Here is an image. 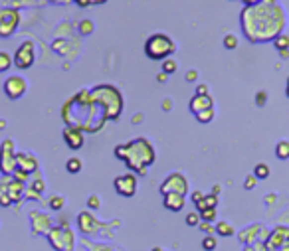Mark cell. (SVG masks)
<instances>
[{
    "label": "cell",
    "instance_id": "cell-1",
    "mask_svg": "<svg viewBox=\"0 0 289 251\" xmlns=\"http://www.w3.org/2000/svg\"><path fill=\"white\" fill-rule=\"evenodd\" d=\"M240 22L250 42L264 44L284 34L286 12L278 4V0H262L254 6H246L240 14Z\"/></svg>",
    "mask_w": 289,
    "mask_h": 251
},
{
    "label": "cell",
    "instance_id": "cell-2",
    "mask_svg": "<svg viewBox=\"0 0 289 251\" xmlns=\"http://www.w3.org/2000/svg\"><path fill=\"white\" fill-rule=\"evenodd\" d=\"M115 156L119 160H123L133 174H139V176H146L148 166H152V162L156 160L154 147L144 137H137L129 143L117 145L115 147Z\"/></svg>",
    "mask_w": 289,
    "mask_h": 251
},
{
    "label": "cell",
    "instance_id": "cell-3",
    "mask_svg": "<svg viewBox=\"0 0 289 251\" xmlns=\"http://www.w3.org/2000/svg\"><path fill=\"white\" fill-rule=\"evenodd\" d=\"M89 93H91V99L103 109L105 121H117V119L121 117V111H123V97H121V93H119L117 87L103 83V85L93 87Z\"/></svg>",
    "mask_w": 289,
    "mask_h": 251
},
{
    "label": "cell",
    "instance_id": "cell-4",
    "mask_svg": "<svg viewBox=\"0 0 289 251\" xmlns=\"http://www.w3.org/2000/svg\"><path fill=\"white\" fill-rule=\"evenodd\" d=\"M176 51V44L172 38H168L166 34H152L146 42H144V53L150 59H166L168 55H172Z\"/></svg>",
    "mask_w": 289,
    "mask_h": 251
},
{
    "label": "cell",
    "instance_id": "cell-5",
    "mask_svg": "<svg viewBox=\"0 0 289 251\" xmlns=\"http://www.w3.org/2000/svg\"><path fill=\"white\" fill-rule=\"evenodd\" d=\"M46 240L52 246V250L56 251H73L75 250V244H77V238H75V234H73L72 228H60L56 224L48 232Z\"/></svg>",
    "mask_w": 289,
    "mask_h": 251
},
{
    "label": "cell",
    "instance_id": "cell-6",
    "mask_svg": "<svg viewBox=\"0 0 289 251\" xmlns=\"http://www.w3.org/2000/svg\"><path fill=\"white\" fill-rule=\"evenodd\" d=\"M77 228L85 238H97L101 234H111L107 230L113 228V222L111 224H101L91 212H79L77 214Z\"/></svg>",
    "mask_w": 289,
    "mask_h": 251
},
{
    "label": "cell",
    "instance_id": "cell-7",
    "mask_svg": "<svg viewBox=\"0 0 289 251\" xmlns=\"http://www.w3.org/2000/svg\"><path fill=\"white\" fill-rule=\"evenodd\" d=\"M190 190V184H188V178L182 174V172H170L162 184H160V194H180V196H186Z\"/></svg>",
    "mask_w": 289,
    "mask_h": 251
},
{
    "label": "cell",
    "instance_id": "cell-8",
    "mask_svg": "<svg viewBox=\"0 0 289 251\" xmlns=\"http://www.w3.org/2000/svg\"><path fill=\"white\" fill-rule=\"evenodd\" d=\"M16 170V145L12 139H4L0 145V172L2 176H12Z\"/></svg>",
    "mask_w": 289,
    "mask_h": 251
},
{
    "label": "cell",
    "instance_id": "cell-9",
    "mask_svg": "<svg viewBox=\"0 0 289 251\" xmlns=\"http://www.w3.org/2000/svg\"><path fill=\"white\" fill-rule=\"evenodd\" d=\"M266 251H289V228L288 226H276L270 234V238L264 242Z\"/></svg>",
    "mask_w": 289,
    "mask_h": 251
},
{
    "label": "cell",
    "instance_id": "cell-10",
    "mask_svg": "<svg viewBox=\"0 0 289 251\" xmlns=\"http://www.w3.org/2000/svg\"><path fill=\"white\" fill-rule=\"evenodd\" d=\"M113 188L119 196L123 198H133L137 194V188H139V180H137V174L133 172H125V174H119L115 180H113Z\"/></svg>",
    "mask_w": 289,
    "mask_h": 251
},
{
    "label": "cell",
    "instance_id": "cell-11",
    "mask_svg": "<svg viewBox=\"0 0 289 251\" xmlns=\"http://www.w3.org/2000/svg\"><path fill=\"white\" fill-rule=\"evenodd\" d=\"M14 65L18 69H28L34 65V59H36V46L34 42H24L18 46V50L14 51Z\"/></svg>",
    "mask_w": 289,
    "mask_h": 251
},
{
    "label": "cell",
    "instance_id": "cell-12",
    "mask_svg": "<svg viewBox=\"0 0 289 251\" xmlns=\"http://www.w3.org/2000/svg\"><path fill=\"white\" fill-rule=\"evenodd\" d=\"M20 22V12L12 8H2L0 10V36L8 38L16 32V26Z\"/></svg>",
    "mask_w": 289,
    "mask_h": 251
},
{
    "label": "cell",
    "instance_id": "cell-13",
    "mask_svg": "<svg viewBox=\"0 0 289 251\" xmlns=\"http://www.w3.org/2000/svg\"><path fill=\"white\" fill-rule=\"evenodd\" d=\"M52 228H54V222L46 212L36 210L30 214V230L34 236H48V232Z\"/></svg>",
    "mask_w": 289,
    "mask_h": 251
},
{
    "label": "cell",
    "instance_id": "cell-14",
    "mask_svg": "<svg viewBox=\"0 0 289 251\" xmlns=\"http://www.w3.org/2000/svg\"><path fill=\"white\" fill-rule=\"evenodd\" d=\"M26 91H28V81H26L22 75H10V77L4 81V93H6L10 99H20Z\"/></svg>",
    "mask_w": 289,
    "mask_h": 251
},
{
    "label": "cell",
    "instance_id": "cell-15",
    "mask_svg": "<svg viewBox=\"0 0 289 251\" xmlns=\"http://www.w3.org/2000/svg\"><path fill=\"white\" fill-rule=\"evenodd\" d=\"M40 168L38 158L32 152H16V170H22L28 176H34Z\"/></svg>",
    "mask_w": 289,
    "mask_h": 251
},
{
    "label": "cell",
    "instance_id": "cell-16",
    "mask_svg": "<svg viewBox=\"0 0 289 251\" xmlns=\"http://www.w3.org/2000/svg\"><path fill=\"white\" fill-rule=\"evenodd\" d=\"M262 228H264L262 224H250V226L242 228V230H240V234H236V236H238L240 244H244V246H254L256 242H260Z\"/></svg>",
    "mask_w": 289,
    "mask_h": 251
},
{
    "label": "cell",
    "instance_id": "cell-17",
    "mask_svg": "<svg viewBox=\"0 0 289 251\" xmlns=\"http://www.w3.org/2000/svg\"><path fill=\"white\" fill-rule=\"evenodd\" d=\"M64 141H66V145H68L72 151H79V149L85 145L83 131H81V129H75V127H66V129H64Z\"/></svg>",
    "mask_w": 289,
    "mask_h": 251
},
{
    "label": "cell",
    "instance_id": "cell-18",
    "mask_svg": "<svg viewBox=\"0 0 289 251\" xmlns=\"http://www.w3.org/2000/svg\"><path fill=\"white\" fill-rule=\"evenodd\" d=\"M24 192H26V184H24V182H18L14 176H10V182H8V194H10L12 206H16V208L22 206Z\"/></svg>",
    "mask_w": 289,
    "mask_h": 251
},
{
    "label": "cell",
    "instance_id": "cell-19",
    "mask_svg": "<svg viewBox=\"0 0 289 251\" xmlns=\"http://www.w3.org/2000/svg\"><path fill=\"white\" fill-rule=\"evenodd\" d=\"M162 204L166 210L170 212H182L184 206H186V196H180V194H164L162 196Z\"/></svg>",
    "mask_w": 289,
    "mask_h": 251
},
{
    "label": "cell",
    "instance_id": "cell-20",
    "mask_svg": "<svg viewBox=\"0 0 289 251\" xmlns=\"http://www.w3.org/2000/svg\"><path fill=\"white\" fill-rule=\"evenodd\" d=\"M188 107H190V111L196 115V113H200V111L212 109V107H214V99H212L210 95H194V97L190 99Z\"/></svg>",
    "mask_w": 289,
    "mask_h": 251
},
{
    "label": "cell",
    "instance_id": "cell-21",
    "mask_svg": "<svg viewBox=\"0 0 289 251\" xmlns=\"http://www.w3.org/2000/svg\"><path fill=\"white\" fill-rule=\"evenodd\" d=\"M8 182H10V176H2L0 178V206L2 208H10L12 206V200H10V194H8Z\"/></svg>",
    "mask_w": 289,
    "mask_h": 251
},
{
    "label": "cell",
    "instance_id": "cell-22",
    "mask_svg": "<svg viewBox=\"0 0 289 251\" xmlns=\"http://www.w3.org/2000/svg\"><path fill=\"white\" fill-rule=\"evenodd\" d=\"M194 206H196V212H198V214L204 212V210H208V208H214V210H216V206H218V196H214V194H204V198H202L200 202H196Z\"/></svg>",
    "mask_w": 289,
    "mask_h": 251
},
{
    "label": "cell",
    "instance_id": "cell-23",
    "mask_svg": "<svg viewBox=\"0 0 289 251\" xmlns=\"http://www.w3.org/2000/svg\"><path fill=\"white\" fill-rule=\"evenodd\" d=\"M216 234L222 238H232V236H236V228L230 222L220 220V222H216Z\"/></svg>",
    "mask_w": 289,
    "mask_h": 251
},
{
    "label": "cell",
    "instance_id": "cell-24",
    "mask_svg": "<svg viewBox=\"0 0 289 251\" xmlns=\"http://www.w3.org/2000/svg\"><path fill=\"white\" fill-rule=\"evenodd\" d=\"M276 156L280 160H289V141L288 139H282L278 145H276Z\"/></svg>",
    "mask_w": 289,
    "mask_h": 251
},
{
    "label": "cell",
    "instance_id": "cell-25",
    "mask_svg": "<svg viewBox=\"0 0 289 251\" xmlns=\"http://www.w3.org/2000/svg\"><path fill=\"white\" fill-rule=\"evenodd\" d=\"M46 204L50 206V210L60 212V210H64V208H66V198H64V196H60V194H54V196H50V200H48Z\"/></svg>",
    "mask_w": 289,
    "mask_h": 251
},
{
    "label": "cell",
    "instance_id": "cell-26",
    "mask_svg": "<svg viewBox=\"0 0 289 251\" xmlns=\"http://www.w3.org/2000/svg\"><path fill=\"white\" fill-rule=\"evenodd\" d=\"M194 117H196V121H198V123H202V125H206V123H212V121H214V117H216V109L212 107V109L200 111V113H196Z\"/></svg>",
    "mask_w": 289,
    "mask_h": 251
},
{
    "label": "cell",
    "instance_id": "cell-27",
    "mask_svg": "<svg viewBox=\"0 0 289 251\" xmlns=\"http://www.w3.org/2000/svg\"><path fill=\"white\" fill-rule=\"evenodd\" d=\"M258 180H266L270 174H272V170H270V166L266 164V162H260V164H256L254 166V172H252Z\"/></svg>",
    "mask_w": 289,
    "mask_h": 251
},
{
    "label": "cell",
    "instance_id": "cell-28",
    "mask_svg": "<svg viewBox=\"0 0 289 251\" xmlns=\"http://www.w3.org/2000/svg\"><path fill=\"white\" fill-rule=\"evenodd\" d=\"M81 168H83V162H81V158H77V156H72V158L66 162V170H68L70 174H77Z\"/></svg>",
    "mask_w": 289,
    "mask_h": 251
},
{
    "label": "cell",
    "instance_id": "cell-29",
    "mask_svg": "<svg viewBox=\"0 0 289 251\" xmlns=\"http://www.w3.org/2000/svg\"><path fill=\"white\" fill-rule=\"evenodd\" d=\"M12 65H14V59H12V55H10L8 51L0 50V73L8 71V69H10Z\"/></svg>",
    "mask_w": 289,
    "mask_h": 251
},
{
    "label": "cell",
    "instance_id": "cell-30",
    "mask_svg": "<svg viewBox=\"0 0 289 251\" xmlns=\"http://www.w3.org/2000/svg\"><path fill=\"white\" fill-rule=\"evenodd\" d=\"M30 188H32V190H36L38 194H44V190H46V182H44V178L40 176V172H36V174H34Z\"/></svg>",
    "mask_w": 289,
    "mask_h": 251
},
{
    "label": "cell",
    "instance_id": "cell-31",
    "mask_svg": "<svg viewBox=\"0 0 289 251\" xmlns=\"http://www.w3.org/2000/svg\"><path fill=\"white\" fill-rule=\"evenodd\" d=\"M274 46H276L280 51L289 50V36H288V34H280V36L274 40Z\"/></svg>",
    "mask_w": 289,
    "mask_h": 251
},
{
    "label": "cell",
    "instance_id": "cell-32",
    "mask_svg": "<svg viewBox=\"0 0 289 251\" xmlns=\"http://www.w3.org/2000/svg\"><path fill=\"white\" fill-rule=\"evenodd\" d=\"M216 246H218L216 236H204V240H202V250L204 251H214L216 250Z\"/></svg>",
    "mask_w": 289,
    "mask_h": 251
},
{
    "label": "cell",
    "instance_id": "cell-33",
    "mask_svg": "<svg viewBox=\"0 0 289 251\" xmlns=\"http://www.w3.org/2000/svg\"><path fill=\"white\" fill-rule=\"evenodd\" d=\"M176 69H178V63H176V59H164V61H162V73L170 75V73H174Z\"/></svg>",
    "mask_w": 289,
    "mask_h": 251
},
{
    "label": "cell",
    "instance_id": "cell-34",
    "mask_svg": "<svg viewBox=\"0 0 289 251\" xmlns=\"http://www.w3.org/2000/svg\"><path fill=\"white\" fill-rule=\"evenodd\" d=\"M200 222H202V218H200L198 212H190V214H186V226H190V228H198Z\"/></svg>",
    "mask_w": 289,
    "mask_h": 251
},
{
    "label": "cell",
    "instance_id": "cell-35",
    "mask_svg": "<svg viewBox=\"0 0 289 251\" xmlns=\"http://www.w3.org/2000/svg\"><path fill=\"white\" fill-rule=\"evenodd\" d=\"M200 218H202V222H210V224H214V222H216V210H214V208H208V210L200 212Z\"/></svg>",
    "mask_w": 289,
    "mask_h": 251
},
{
    "label": "cell",
    "instance_id": "cell-36",
    "mask_svg": "<svg viewBox=\"0 0 289 251\" xmlns=\"http://www.w3.org/2000/svg\"><path fill=\"white\" fill-rule=\"evenodd\" d=\"M198 230H200L202 234H206V236H214V234H216V226L210 224V222H200Z\"/></svg>",
    "mask_w": 289,
    "mask_h": 251
},
{
    "label": "cell",
    "instance_id": "cell-37",
    "mask_svg": "<svg viewBox=\"0 0 289 251\" xmlns=\"http://www.w3.org/2000/svg\"><path fill=\"white\" fill-rule=\"evenodd\" d=\"M87 208H89V210H99V208H101V198H99L97 194H91V196L87 198Z\"/></svg>",
    "mask_w": 289,
    "mask_h": 251
},
{
    "label": "cell",
    "instance_id": "cell-38",
    "mask_svg": "<svg viewBox=\"0 0 289 251\" xmlns=\"http://www.w3.org/2000/svg\"><path fill=\"white\" fill-rule=\"evenodd\" d=\"M236 46H238V38H236L234 34H226V36H224V48L234 50Z\"/></svg>",
    "mask_w": 289,
    "mask_h": 251
},
{
    "label": "cell",
    "instance_id": "cell-39",
    "mask_svg": "<svg viewBox=\"0 0 289 251\" xmlns=\"http://www.w3.org/2000/svg\"><path fill=\"white\" fill-rule=\"evenodd\" d=\"M79 32L85 34V36L91 34V32H93V22H91V20H81V22H79Z\"/></svg>",
    "mask_w": 289,
    "mask_h": 251
},
{
    "label": "cell",
    "instance_id": "cell-40",
    "mask_svg": "<svg viewBox=\"0 0 289 251\" xmlns=\"http://www.w3.org/2000/svg\"><path fill=\"white\" fill-rule=\"evenodd\" d=\"M256 184H258V178H256L254 174H250V176L244 180V188H246V190H254Z\"/></svg>",
    "mask_w": 289,
    "mask_h": 251
},
{
    "label": "cell",
    "instance_id": "cell-41",
    "mask_svg": "<svg viewBox=\"0 0 289 251\" xmlns=\"http://www.w3.org/2000/svg\"><path fill=\"white\" fill-rule=\"evenodd\" d=\"M89 251H113V248L109 244H93Z\"/></svg>",
    "mask_w": 289,
    "mask_h": 251
},
{
    "label": "cell",
    "instance_id": "cell-42",
    "mask_svg": "<svg viewBox=\"0 0 289 251\" xmlns=\"http://www.w3.org/2000/svg\"><path fill=\"white\" fill-rule=\"evenodd\" d=\"M244 251H266V246H264V242H256L254 246H246Z\"/></svg>",
    "mask_w": 289,
    "mask_h": 251
},
{
    "label": "cell",
    "instance_id": "cell-43",
    "mask_svg": "<svg viewBox=\"0 0 289 251\" xmlns=\"http://www.w3.org/2000/svg\"><path fill=\"white\" fill-rule=\"evenodd\" d=\"M202 198H204V192H200V190H192V192H190V200H192L194 204L200 202Z\"/></svg>",
    "mask_w": 289,
    "mask_h": 251
},
{
    "label": "cell",
    "instance_id": "cell-44",
    "mask_svg": "<svg viewBox=\"0 0 289 251\" xmlns=\"http://www.w3.org/2000/svg\"><path fill=\"white\" fill-rule=\"evenodd\" d=\"M266 99H268V95H266V91H260V93L256 95V103H258L260 107H264V105H266Z\"/></svg>",
    "mask_w": 289,
    "mask_h": 251
},
{
    "label": "cell",
    "instance_id": "cell-45",
    "mask_svg": "<svg viewBox=\"0 0 289 251\" xmlns=\"http://www.w3.org/2000/svg\"><path fill=\"white\" fill-rule=\"evenodd\" d=\"M196 95H210V93H208V85H206V83H200V85L196 87Z\"/></svg>",
    "mask_w": 289,
    "mask_h": 251
},
{
    "label": "cell",
    "instance_id": "cell-46",
    "mask_svg": "<svg viewBox=\"0 0 289 251\" xmlns=\"http://www.w3.org/2000/svg\"><path fill=\"white\" fill-rule=\"evenodd\" d=\"M196 79H198V71L196 69H190L186 73V81H196Z\"/></svg>",
    "mask_w": 289,
    "mask_h": 251
},
{
    "label": "cell",
    "instance_id": "cell-47",
    "mask_svg": "<svg viewBox=\"0 0 289 251\" xmlns=\"http://www.w3.org/2000/svg\"><path fill=\"white\" fill-rule=\"evenodd\" d=\"M56 226H60V228H70V222H68V218L60 216V218H58V224H56Z\"/></svg>",
    "mask_w": 289,
    "mask_h": 251
},
{
    "label": "cell",
    "instance_id": "cell-48",
    "mask_svg": "<svg viewBox=\"0 0 289 251\" xmlns=\"http://www.w3.org/2000/svg\"><path fill=\"white\" fill-rule=\"evenodd\" d=\"M156 81L164 83V81H166V73H158V75H156Z\"/></svg>",
    "mask_w": 289,
    "mask_h": 251
},
{
    "label": "cell",
    "instance_id": "cell-49",
    "mask_svg": "<svg viewBox=\"0 0 289 251\" xmlns=\"http://www.w3.org/2000/svg\"><path fill=\"white\" fill-rule=\"evenodd\" d=\"M220 190H222V186H220V184H214V190H212V194H214V196H218V194H220Z\"/></svg>",
    "mask_w": 289,
    "mask_h": 251
},
{
    "label": "cell",
    "instance_id": "cell-50",
    "mask_svg": "<svg viewBox=\"0 0 289 251\" xmlns=\"http://www.w3.org/2000/svg\"><path fill=\"white\" fill-rule=\"evenodd\" d=\"M246 6H254V4H258V2H262V0H242Z\"/></svg>",
    "mask_w": 289,
    "mask_h": 251
},
{
    "label": "cell",
    "instance_id": "cell-51",
    "mask_svg": "<svg viewBox=\"0 0 289 251\" xmlns=\"http://www.w3.org/2000/svg\"><path fill=\"white\" fill-rule=\"evenodd\" d=\"M162 109H164V111H170V101H168V99L164 101V107H162Z\"/></svg>",
    "mask_w": 289,
    "mask_h": 251
},
{
    "label": "cell",
    "instance_id": "cell-52",
    "mask_svg": "<svg viewBox=\"0 0 289 251\" xmlns=\"http://www.w3.org/2000/svg\"><path fill=\"white\" fill-rule=\"evenodd\" d=\"M280 55H282V57H289V50H284V51H280Z\"/></svg>",
    "mask_w": 289,
    "mask_h": 251
},
{
    "label": "cell",
    "instance_id": "cell-53",
    "mask_svg": "<svg viewBox=\"0 0 289 251\" xmlns=\"http://www.w3.org/2000/svg\"><path fill=\"white\" fill-rule=\"evenodd\" d=\"M103 2H107V0H91V4H103Z\"/></svg>",
    "mask_w": 289,
    "mask_h": 251
},
{
    "label": "cell",
    "instance_id": "cell-54",
    "mask_svg": "<svg viewBox=\"0 0 289 251\" xmlns=\"http://www.w3.org/2000/svg\"><path fill=\"white\" fill-rule=\"evenodd\" d=\"M4 127H6V121L2 119V121H0V129H4Z\"/></svg>",
    "mask_w": 289,
    "mask_h": 251
},
{
    "label": "cell",
    "instance_id": "cell-55",
    "mask_svg": "<svg viewBox=\"0 0 289 251\" xmlns=\"http://www.w3.org/2000/svg\"><path fill=\"white\" fill-rule=\"evenodd\" d=\"M150 251H164V250H162V248H152Z\"/></svg>",
    "mask_w": 289,
    "mask_h": 251
},
{
    "label": "cell",
    "instance_id": "cell-56",
    "mask_svg": "<svg viewBox=\"0 0 289 251\" xmlns=\"http://www.w3.org/2000/svg\"><path fill=\"white\" fill-rule=\"evenodd\" d=\"M288 95H289V79H288Z\"/></svg>",
    "mask_w": 289,
    "mask_h": 251
}]
</instances>
